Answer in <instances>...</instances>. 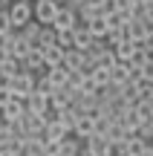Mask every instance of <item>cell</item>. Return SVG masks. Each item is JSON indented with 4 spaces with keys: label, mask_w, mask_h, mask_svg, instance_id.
<instances>
[{
    "label": "cell",
    "mask_w": 153,
    "mask_h": 156,
    "mask_svg": "<svg viewBox=\"0 0 153 156\" xmlns=\"http://www.w3.org/2000/svg\"><path fill=\"white\" fill-rule=\"evenodd\" d=\"M0 156H15L12 151H6V147H0Z\"/></svg>",
    "instance_id": "f1b7e54d"
},
{
    "label": "cell",
    "mask_w": 153,
    "mask_h": 156,
    "mask_svg": "<svg viewBox=\"0 0 153 156\" xmlns=\"http://www.w3.org/2000/svg\"><path fill=\"white\" fill-rule=\"evenodd\" d=\"M52 3H55V6H67V0H52Z\"/></svg>",
    "instance_id": "4dcf8cb0"
},
{
    "label": "cell",
    "mask_w": 153,
    "mask_h": 156,
    "mask_svg": "<svg viewBox=\"0 0 153 156\" xmlns=\"http://www.w3.org/2000/svg\"><path fill=\"white\" fill-rule=\"evenodd\" d=\"M6 87H9V93H12V98H15V101H26V95L35 90V75H32V73H23V69H20V73L12 78Z\"/></svg>",
    "instance_id": "7a4b0ae2"
},
{
    "label": "cell",
    "mask_w": 153,
    "mask_h": 156,
    "mask_svg": "<svg viewBox=\"0 0 153 156\" xmlns=\"http://www.w3.org/2000/svg\"><path fill=\"white\" fill-rule=\"evenodd\" d=\"M136 136L142 142H148L150 136H153V122H142V124H139V130H136Z\"/></svg>",
    "instance_id": "d4e9b609"
},
{
    "label": "cell",
    "mask_w": 153,
    "mask_h": 156,
    "mask_svg": "<svg viewBox=\"0 0 153 156\" xmlns=\"http://www.w3.org/2000/svg\"><path fill=\"white\" fill-rule=\"evenodd\" d=\"M72 133L78 136V139H90L92 136V116H78L75 119V127H72Z\"/></svg>",
    "instance_id": "2e32d148"
},
{
    "label": "cell",
    "mask_w": 153,
    "mask_h": 156,
    "mask_svg": "<svg viewBox=\"0 0 153 156\" xmlns=\"http://www.w3.org/2000/svg\"><path fill=\"white\" fill-rule=\"evenodd\" d=\"M23 113H26V110H23V101H15V98H12L9 104H3V107H0V116H3V124H17Z\"/></svg>",
    "instance_id": "ba28073f"
},
{
    "label": "cell",
    "mask_w": 153,
    "mask_h": 156,
    "mask_svg": "<svg viewBox=\"0 0 153 156\" xmlns=\"http://www.w3.org/2000/svg\"><path fill=\"white\" fill-rule=\"evenodd\" d=\"M142 156H153V151H150V145H148V147H144V151H142Z\"/></svg>",
    "instance_id": "f546056e"
},
{
    "label": "cell",
    "mask_w": 153,
    "mask_h": 156,
    "mask_svg": "<svg viewBox=\"0 0 153 156\" xmlns=\"http://www.w3.org/2000/svg\"><path fill=\"white\" fill-rule=\"evenodd\" d=\"M23 110L26 113H32V116H46L49 113V101H46V95H40V93H29L26 95V101H23Z\"/></svg>",
    "instance_id": "8992f818"
},
{
    "label": "cell",
    "mask_w": 153,
    "mask_h": 156,
    "mask_svg": "<svg viewBox=\"0 0 153 156\" xmlns=\"http://www.w3.org/2000/svg\"><path fill=\"white\" fill-rule=\"evenodd\" d=\"M46 46H55V32L49 26H40V35L35 41V49H46Z\"/></svg>",
    "instance_id": "7402d4cb"
},
{
    "label": "cell",
    "mask_w": 153,
    "mask_h": 156,
    "mask_svg": "<svg viewBox=\"0 0 153 156\" xmlns=\"http://www.w3.org/2000/svg\"><path fill=\"white\" fill-rule=\"evenodd\" d=\"M43 78L49 81V87H52V90H61V87H67L69 73H67L64 67H52V69H46V73H43Z\"/></svg>",
    "instance_id": "8fae6325"
},
{
    "label": "cell",
    "mask_w": 153,
    "mask_h": 156,
    "mask_svg": "<svg viewBox=\"0 0 153 156\" xmlns=\"http://www.w3.org/2000/svg\"><path fill=\"white\" fill-rule=\"evenodd\" d=\"M78 153H81V147L75 139H61L55 147V156H78Z\"/></svg>",
    "instance_id": "44dd1931"
},
{
    "label": "cell",
    "mask_w": 153,
    "mask_h": 156,
    "mask_svg": "<svg viewBox=\"0 0 153 156\" xmlns=\"http://www.w3.org/2000/svg\"><path fill=\"white\" fill-rule=\"evenodd\" d=\"M6 15H9V20H12V29L17 32V29H23L32 20V3H29V0H12Z\"/></svg>",
    "instance_id": "6da1fadb"
},
{
    "label": "cell",
    "mask_w": 153,
    "mask_h": 156,
    "mask_svg": "<svg viewBox=\"0 0 153 156\" xmlns=\"http://www.w3.org/2000/svg\"><path fill=\"white\" fill-rule=\"evenodd\" d=\"M29 3H38V0H29Z\"/></svg>",
    "instance_id": "1f68e13d"
},
{
    "label": "cell",
    "mask_w": 153,
    "mask_h": 156,
    "mask_svg": "<svg viewBox=\"0 0 153 156\" xmlns=\"http://www.w3.org/2000/svg\"><path fill=\"white\" fill-rule=\"evenodd\" d=\"M52 32H55V29H52ZM55 46H61V49H72V29L55 32Z\"/></svg>",
    "instance_id": "cb8c5ba5"
},
{
    "label": "cell",
    "mask_w": 153,
    "mask_h": 156,
    "mask_svg": "<svg viewBox=\"0 0 153 156\" xmlns=\"http://www.w3.org/2000/svg\"><path fill=\"white\" fill-rule=\"evenodd\" d=\"M20 69H23V73H32V75H38V73H46V67H43V58H40V49H29L26 55L20 58Z\"/></svg>",
    "instance_id": "52a82bcc"
},
{
    "label": "cell",
    "mask_w": 153,
    "mask_h": 156,
    "mask_svg": "<svg viewBox=\"0 0 153 156\" xmlns=\"http://www.w3.org/2000/svg\"><path fill=\"white\" fill-rule=\"evenodd\" d=\"M133 52H136V46H133V41H121L119 46L113 49V55H116V61L119 64H127L133 58Z\"/></svg>",
    "instance_id": "d6986e66"
},
{
    "label": "cell",
    "mask_w": 153,
    "mask_h": 156,
    "mask_svg": "<svg viewBox=\"0 0 153 156\" xmlns=\"http://www.w3.org/2000/svg\"><path fill=\"white\" fill-rule=\"evenodd\" d=\"M84 153H87V156H113V147H110L101 136H90V139H87Z\"/></svg>",
    "instance_id": "9c48e42d"
},
{
    "label": "cell",
    "mask_w": 153,
    "mask_h": 156,
    "mask_svg": "<svg viewBox=\"0 0 153 156\" xmlns=\"http://www.w3.org/2000/svg\"><path fill=\"white\" fill-rule=\"evenodd\" d=\"M40 58H43V67H46V69L61 67V61H64V49H61V46H46V49H40Z\"/></svg>",
    "instance_id": "4fadbf2b"
},
{
    "label": "cell",
    "mask_w": 153,
    "mask_h": 156,
    "mask_svg": "<svg viewBox=\"0 0 153 156\" xmlns=\"http://www.w3.org/2000/svg\"><path fill=\"white\" fill-rule=\"evenodd\" d=\"M90 44H92V35L87 32V26H84V23H78V26L72 29V49L84 52V49H87Z\"/></svg>",
    "instance_id": "30bf717a"
},
{
    "label": "cell",
    "mask_w": 153,
    "mask_h": 156,
    "mask_svg": "<svg viewBox=\"0 0 153 156\" xmlns=\"http://www.w3.org/2000/svg\"><path fill=\"white\" fill-rule=\"evenodd\" d=\"M84 26H87V32L92 35V41H104V35L110 32V29H107V23H104V17H101V15H98V17H92V20H90V23H84Z\"/></svg>",
    "instance_id": "ac0fdd59"
},
{
    "label": "cell",
    "mask_w": 153,
    "mask_h": 156,
    "mask_svg": "<svg viewBox=\"0 0 153 156\" xmlns=\"http://www.w3.org/2000/svg\"><path fill=\"white\" fill-rule=\"evenodd\" d=\"M78 93L81 95H96L98 93V87H96V81H92L87 73H81V81H78Z\"/></svg>",
    "instance_id": "603a6c76"
},
{
    "label": "cell",
    "mask_w": 153,
    "mask_h": 156,
    "mask_svg": "<svg viewBox=\"0 0 153 156\" xmlns=\"http://www.w3.org/2000/svg\"><path fill=\"white\" fill-rule=\"evenodd\" d=\"M9 3H12V0H0V12H3V9H9Z\"/></svg>",
    "instance_id": "83f0119b"
},
{
    "label": "cell",
    "mask_w": 153,
    "mask_h": 156,
    "mask_svg": "<svg viewBox=\"0 0 153 156\" xmlns=\"http://www.w3.org/2000/svg\"><path fill=\"white\" fill-rule=\"evenodd\" d=\"M130 87H133V95H136V98H148L150 101V95H153V78L139 75L136 81H130Z\"/></svg>",
    "instance_id": "7c38bea8"
},
{
    "label": "cell",
    "mask_w": 153,
    "mask_h": 156,
    "mask_svg": "<svg viewBox=\"0 0 153 156\" xmlns=\"http://www.w3.org/2000/svg\"><path fill=\"white\" fill-rule=\"evenodd\" d=\"M55 12H58V6L52 0H38V3H32V20L40 23V26H49L55 20Z\"/></svg>",
    "instance_id": "3957f363"
},
{
    "label": "cell",
    "mask_w": 153,
    "mask_h": 156,
    "mask_svg": "<svg viewBox=\"0 0 153 156\" xmlns=\"http://www.w3.org/2000/svg\"><path fill=\"white\" fill-rule=\"evenodd\" d=\"M133 116H136L139 122H153V101L139 98L136 104H133Z\"/></svg>",
    "instance_id": "e0dca14e"
},
{
    "label": "cell",
    "mask_w": 153,
    "mask_h": 156,
    "mask_svg": "<svg viewBox=\"0 0 153 156\" xmlns=\"http://www.w3.org/2000/svg\"><path fill=\"white\" fill-rule=\"evenodd\" d=\"M61 67L67 69V73H87V58H84V52H78V49H64Z\"/></svg>",
    "instance_id": "5b68a950"
},
{
    "label": "cell",
    "mask_w": 153,
    "mask_h": 156,
    "mask_svg": "<svg viewBox=\"0 0 153 156\" xmlns=\"http://www.w3.org/2000/svg\"><path fill=\"white\" fill-rule=\"evenodd\" d=\"M9 32H15V29H12V20H9V15H6V9H3L0 12V38L9 35Z\"/></svg>",
    "instance_id": "484cf974"
},
{
    "label": "cell",
    "mask_w": 153,
    "mask_h": 156,
    "mask_svg": "<svg viewBox=\"0 0 153 156\" xmlns=\"http://www.w3.org/2000/svg\"><path fill=\"white\" fill-rule=\"evenodd\" d=\"M75 26H78V15H75V9H69V6H58L55 20L49 23V29L64 32V29H75Z\"/></svg>",
    "instance_id": "277c9868"
},
{
    "label": "cell",
    "mask_w": 153,
    "mask_h": 156,
    "mask_svg": "<svg viewBox=\"0 0 153 156\" xmlns=\"http://www.w3.org/2000/svg\"><path fill=\"white\" fill-rule=\"evenodd\" d=\"M9 101H12V93H9V87L3 84V87H0V107H3V104H9Z\"/></svg>",
    "instance_id": "4316f807"
},
{
    "label": "cell",
    "mask_w": 153,
    "mask_h": 156,
    "mask_svg": "<svg viewBox=\"0 0 153 156\" xmlns=\"http://www.w3.org/2000/svg\"><path fill=\"white\" fill-rule=\"evenodd\" d=\"M17 73H20V61H15V58H6V61L0 64V84H9Z\"/></svg>",
    "instance_id": "9a60e30c"
},
{
    "label": "cell",
    "mask_w": 153,
    "mask_h": 156,
    "mask_svg": "<svg viewBox=\"0 0 153 156\" xmlns=\"http://www.w3.org/2000/svg\"><path fill=\"white\" fill-rule=\"evenodd\" d=\"M87 75L96 81L98 90H104V87L110 84V69H107V67H90V73H87Z\"/></svg>",
    "instance_id": "ffe728a7"
},
{
    "label": "cell",
    "mask_w": 153,
    "mask_h": 156,
    "mask_svg": "<svg viewBox=\"0 0 153 156\" xmlns=\"http://www.w3.org/2000/svg\"><path fill=\"white\" fill-rule=\"evenodd\" d=\"M110 84H116V87L130 84V67H127V64H116V67H110Z\"/></svg>",
    "instance_id": "5bb4252c"
}]
</instances>
